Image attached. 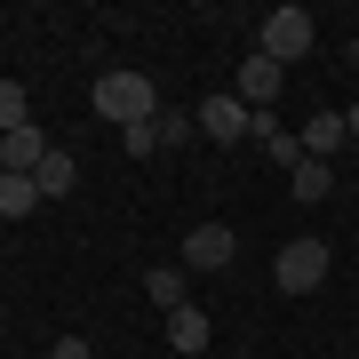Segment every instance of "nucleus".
Masks as SVG:
<instances>
[{
    "mask_svg": "<svg viewBox=\"0 0 359 359\" xmlns=\"http://www.w3.org/2000/svg\"><path fill=\"white\" fill-rule=\"evenodd\" d=\"M48 359H96V344H88V335H56Z\"/></svg>",
    "mask_w": 359,
    "mask_h": 359,
    "instance_id": "nucleus-17",
    "label": "nucleus"
},
{
    "mask_svg": "<svg viewBox=\"0 0 359 359\" xmlns=\"http://www.w3.org/2000/svg\"><path fill=\"white\" fill-rule=\"evenodd\" d=\"M144 295H152L160 311H184V304H192V280H184L176 264H160V271H144Z\"/></svg>",
    "mask_w": 359,
    "mask_h": 359,
    "instance_id": "nucleus-11",
    "label": "nucleus"
},
{
    "mask_svg": "<svg viewBox=\"0 0 359 359\" xmlns=\"http://www.w3.org/2000/svg\"><path fill=\"white\" fill-rule=\"evenodd\" d=\"M32 184H40V200H65L72 184H80V160H72V152H48V160H40V176H32Z\"/></svg>",
    "mask_w": 359,
    "mask_h": 359,
    "instance_id": "nucleus-12",
    "label": "nucleus"
},
{
    "mask_svg": "<svg viewBox=\"0 0 359 359\" xmlns=\"http://www.w3.org/2000/svg\"><path fill=\"white\" fill-rule=\"evenodd\" d=\"M351 65H359V32H351Z\"/></svg>",
    "mask_w": 359,
    "mask_h": 359,
    "instance_id": "nucleus-19",
    "label": "nucleus"
},
{
    "mask_svg": "<svg viewBox=\"0 0 359 359\" xmlns=\"http://www.w3.org/2000/svg\"><path fill=\"white\" fill-rule=\"evenodd\" d=\"M96 120H112V128L160 120V88H152L144 72H104V80H96Z\"/></svg>",
    "mask_w": 359,
    "mask_h": 359,
    "instance_id": "nucleus-1",
    "label": "nucleus"
},
{
    "mask_svg": "<svg viewBox=\"0 0 359 359\" xmlns=\"http://www.w3.org/2000/svg\"><path fill=\"white\" fill-rule=\"evenodd\" d=\"M280 88H287V72L271 65V56H248L240 80H231V96H240L248 112H271V104H280Z\"/></svg>",
    "mask_w": 359,
    "mask_h": 359,
    "instance_id": "nucleus-5",
    "label": "nucleus"
},
{
    "mask_svg": "<svg viewBox=\"0 0 359 359\" xmlns=\"http://www.w3.org/2000/svg\"><path fill=\"white\" fill-rule=\"evenodd\" d=\"M327 264H335L327 240H287L280 256H271V280H280L287 295H320L327 287Z\"/></svg>",
    "mask_w": 359,
    "mask_h": 359,
    "instance_id": "nucleus-2",
    "label": "nucleus"
},
{
    "mask_svg": "<svg viewBox=\"0 0 359 359\" xmlns=\"http://www.w3.org/2000/svg\"><path fill=\"white\" fill-rule=\"evenodd\" d=\"M200 112H176V104H160V152H176V144H192Z\"/></svg>",
    "mask_w": 359,
    "mask_h": 359,
    "instance_id": "nucleus-15",
    "label": "nucleus"
},
{
    "mask_svg": "<svg viewBox=\"0 0 359 359\" xmlns=\"http://www.w3.org/2000/svg\"><path fill=\"white\" fill-rule=\"evenodd\" d=\"M40 208V184L32 176H0V216H32Z\"/></svg>",
    "mask_w": 359,
    "mask_h": 359,
    "instance_id": "nucleus-13",
    "label": "nucleus"
},
{
    "mask_svg": "<svg viewBox=\"0 0 359 359\" xmlns=\"http://www.w3.org/2000/svg\"><path fill=\"white\" fill-rule=\"evenodd\" d=\"M120 144H128L136 160H152V152H160V120H136V128H120Z\"/></svg>",
    "mask_w": 359,
    "mask_h": 359,
    "instance_id": "nucleus-16",
    "label": "nucleus"
},
{
    "mask_svg": "<svg viewBox=\"0 0 359 359\" xmlns=\"http://www.w3.org/2000/svg\"><path fill=\"white\" fill-rule=\"evenodd\" d=\"M344 136H351V144H359V104H351V112H344Z\"/></svg>",
    "mask_w": 359,
    "mask_h": 359,
    "instance_id": "nucleus-18",
    "label": "nucleus"
},
{
    "mask_svg": "<svg viewBox=\"0 0 359 359\" xmlns=\"http://www.w3.org/2000/svg\"><path fill=\"white\" fill-rule=\"evenodd\" d=\"M208 344H216V320H208L200 304H184V311H168V351H184V359H200Z\"/></svg>",
    "mask_w": 359,
    "mask_h": 359,
    "instance_id": "nucleus-8",
    "label": "nucleus"
},
{
    "mask_svg": "<svg viewBox=\"0 0 359 359\" xmlns=\"http://www.w3.org/2000/svg\"><path fill=\"white\" fill-rule=\"evenodd\" d=\"M287 184H295V200H304V208H320V200L335 192V168H327V160H295Z\"/></svg>",
    "mask_w": 359,
    "mask_h": 359,
    "instance_id": "nucleus-10",
    "label": "nucleus"
},
{
    "mask_svg": "<svg viewBox=\"0 0 359 359\" xmlns=\"http://www.w3.org/2000/svg\"><path fill=\"white\" fill-rule=\"evenodd\" d=\"M56 144L40 136V128H16V136H0V176H40V160H48Z\"/></svg>",
    "mask_w": 359,
    "mask_h": 359,
    "instance_id": "nucleus-7",
    "label": "nucleus"
},
{
    "mask_svg": "<svg viewBox=\"0 0 359 359\" xmlns=\"http://www.w3.org/2000/svg\"><path fill=\"white\" fill-rule=\"evenodd\" d=\"M311 40H320V32H311V16L304 8H271L264 16V32H256V56H271V65H295V56H311Z\"/></svg>",
    "mask_w": 359,
    "mask_h": 359,
    "instance_id": "nucleus-3",
    "label": "nucleus"
},
{
    "mask_svg": "<svg viewBox=\"0 0 359 359\" xmlns=\"http://www.w3.org/2000/svg\"><path fill=\"white\" fill-rule=\"evenodd\" d=\"M295 144H304V160H335V152L351 144V136H344V112H311Z\"/></svg>",
    "mask_w": 359,
    "mask_h": 359,
    "instance_id": "nucleus-9",
    "label": "nucleus"
},
{
    "mask_svg": "<svg viewBox=\"0 0 359 359\" xmlns=\"http://www.w3.org/2000/svg\"><path fill=\"white\" fill-rule=\"evenodd\" d=\"M248 120H256V112H248L231 88H216V96L200 104V136H216V144H240V136H248Z\"/></svg>",
    "mask_w": 359,
    "mask_h": 359,
    "instance_id": "nucleus-6",
    "label": "nucleus"
},
{
    "mask_svg": "<svg viewBox=\"0 0 359 359\" xmlns=\"http://www.w3.org/2000/svg\"><path fill=\"white\" fill-rule=\"evenodd\" d=\"M16 128H32V104L16 80H0V136H16Z\"/></svg>",
    "mask_w": 359,
    "mask_h": 359,
    "instance_id": "nucleus-14",
    "label": "nucleus"
},
{
    "mask_svg": "<svg viewBox=\"0 0 359 359\" xmlns=\"http://www.w3.org/2000/svg\"><path fill=\"white\" fill-rule=\"evenodd\" d=\"M231 256H240V231L231 224H200L184 240V271H231Z\"/></svg>",
    "mask_w": 359,
    "mask_h": 359,
    "instance_id": "nucleus-4",
    "label": "nucleus"
}]
</instances>
